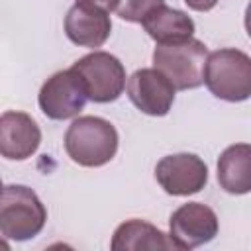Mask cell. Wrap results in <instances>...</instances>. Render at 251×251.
Returning <instances> with one entry per match:
<instances>
[{
	"mask_svg": "<svg viewBox=\"0 0 251 251\" xmlns=\"http://www.w3.org/2000/svg\"><path fill=\"white\" fill-rule=\"evenodd\" d=\"M116 127L98 116H80L73 120L65 133V151L80 167H102L118 151Z\"/></svg>",
	"mask_w": 251,
	"mask_h": 251,
	"instance_id": "1",
	"label": "cell"
},
{
	"mask_svg": "<svg viewBox=\"0 0 251 251\" xmlns=\"http://www.w3.org/2000/svg\"><path fill=\"white\" fill-rule=\"evenodd\" d=\"M204 84L220 100H247L251 96V57L233 47L208 53L204 65Z\"/></svg>",
	"mask_w": 251,
	"mask_h": 251,
	"instance_id": "2",
	"label": "cell"
},
{
	"mask_svg": "<svg viewBox=\"0 0 251 251\" xmlns=\"http://www.w3.org/2000/svg\"><path fill=\"white\" fill-rule=\"evenodd\" d=\"M47 222V210L39 196L24 184L4 186L0 192V233L14 241L35 237Z\"/></svg>",
	"mask_w": 251,
	"mask_h": 251,
	"instance_id": "3",
	"label": "cell"
},
{
	"mask_svg": "<svg viewBox=\"0 0 251 251\" xmlns=\"http://www.w3.org/2000/svg\"><path fill=\"white\" fill-rule=\"evenodd\" d=\"M208 47L194 37L175 43H157L153 67L163 73L175 90H190L204 84V65Z\"/></svg>",
	"mask_w": 251,
	"mask_h": 251,
	"instance_id": "4",
	"label": "cell"
},
{
	"mask_svg": "<svg viewBox=\"0 0 251 251\" xmlns=\"http://www.w3.org/2000/svg\"><path fill=\"white\" fill-rule=\"evenodd\" d=\"M84 82L88 100L108 104L122 96L126 88V69L118 57L106 51H92L73 63Z\"/></svg>",
	"mask_w": 251,
	"mask_h": 251,
	"instance_id": "5",
	"label": "cell"
},
{
	"mask_svg": "<svg viewBox=\"0 0 251 251\" xmlns=\"http://www.w3.org/2000/svg\"><path fill=\"white\" fill-rule=\"evenodd\" d=\"M86 88L78 73L71 67L51 75L37 96L41 112L51 120H71L76 118L86 104Z\"/></svg>",
	"mask_w": 251,
	"mask_h": 251,
	"instance_id": "6",
	"label": "cell"
},
{
	"mask_svg": "<svg viewBox=\"0 0 251 251\" xmlns=\"http://www.w3.org/2000/svg\"><path fill=\"white\" fill-rule=\"evenodd\" d=\"M220 224L216 212L202 202L178 206L169 220V237L176 249H194L210 243L218 235Z\"/></svg>",
	"mask_w": 251,
	"mask_h": 251,
	"instance_id": "7",
	"label": "cell"
},
{
	"mask_svg": "<svg viewBox=\"0 0 251 251\" xmlns=\"http://www.w3.org/2000/svg\"><path fill=\"white\" fill-rule=\"evenodd\" d=\"M155 178L171 196H190L208 182V167L194 153H175L163 157L155 167Z\"/></svg>",
	"mask_w": 251,
	"mask_h": 251,
	"instance_id": "8",
	"label": "cell"
},
{
	"mask_svg": "<svg viewBox=\"0 0 251 251\" xmlns=\"http://www.w3.org/2000/svg\"><path fill=\"white\" fill-rule=\"evenodd\" d=\"M126 92L139 112L147 116H167L173 108L176 90L169 78L153 67L135 71L126 82Z\"/></svg>",
	"mask_w": 251,
	"mask_h": 251,
	"instance_id": "9",
	"label": "cell"
},
{
	"mask_svg": "<svg viewBox=\"0 0 251 251\" xmlns=\"http://www.w3.org/2000/svg\"><path fill=\"white\" fill-rule=\"evenodd\" d=\"M41 143L37 122L25 112H4L0 116V157L10 161L29 159Z\"/></svg>",
	"mask_w": 251,
	"mask_h": 251,
	"instance_id": "10",
	"label": "cell"
},
{
	"mask_svg": "<svg viewBox=\"0 0 251 251\" xmlns=\"http://www.w3.org/2000/svg\"><path fill=\"white\" fill-rule=\"evenodd\" d=\"M65 33L78 47H102L112 33L110 14L98 8L75 4L65 16Z\"/></svg>",
	"mask_w": 251,
	"mask_h": 251,
	"instance_id": "11",
	"label": "cell"
},
{
	"mask_svg": "<svg viewBox=\"0 0 251 251\" xmlns=\"http://www.w3.org/2000/svg\"><path fill=\"white\" fill-rule=\"evenodd\" d=\"M143 29L157 43H175L184 41L194 35V22L182 10L171 8L167 4H159L153 8L141 22Z\"/></svg>",
	"mask_w": 251,
	"mask_h": 251,
	"instance_id": "12",
	"label": "cell"
},
{
	"mask_svg": "<svg viewBox=\"0 0 251 251\" xmlns=\"http://www.w3.org/2000/svg\"><path fill=\"white\" fill-rule=\"evenodd\" d=\"M110 247L114 251H141V249H176L173 239L145 220H127L120 224L112 235Z\"/></svg>",
	"mask_w": 251,
	"mask_h": 251,
	"instance_id": "13",
	"label": "cell"
},
{
	"mask_svg": "<svg viewBox=\"0 0 251 251\" xmlns=\"http://www.w3.org/2000/svg\"><path fill=\"white\" fill-rule=\"evenodd\" d=\"M218 182L229 194L251 190V145L235 143L224 149L218 159Z\"/></svg>",
	"mask_w": 251,
	"mask_h": 251,
	"instance_id": "14",
	"label": "cell"
},
{
	"mask_svg": "<svg viewBox=\"0 0 251 251\" xmlns=\"http://www.w3.org/2000/svg\"><path fill=\"white\" fill-rule=\"evenodd\" d=\"M165 4V0H120L116 14L126 22H141L153 8Z\"/></svg>",
	"mask_w": 251,
	"mask_h": 251,
	"instance_id": "15",
	"label": "cell"
},
{
	"mask_svg": "<svg viewBox=\"0 0 251 251\" xmlns=\"http://www.w3.org/2000/svg\"><path fill=\"white\" fill-rule=\"evenodd\" d=\"M76 4H82V6H90V8H98L102 12H114L120 4V0H76Z\"/></svg>",
	"mask_w": 251,
	"mask_h": 251,
	"instance_id": "16",
	"label": "cell"
},
{
	"mask_svg": "<svg viewBox=\"0 0 251 251\" xmlns=\"http://www.w3.org/2000/svg\"><path fill=\"white\" fill-rule=\"evenodd\" d=\"M184 2L190 10H196V12H208L218 4V0H184Z\"/></svg>",
	"mask_w": 251,
	"mask_h": 251,
	"instance_id": "17",
	"label": "cell"
},
{
	"mask_svg": "<svg viewBox=\"0 0 251 251\" xmlns=\"http://www.w3.org/2000/svg\"><path fill=\"white\" fill-rule=\"evenodd\" d=\"M0 249H4V251H8V249H10V245H8V241H4V239H0Z\"/></svg>",
	"mask_w": 251,
	"mask_h": 251,
	"instance_id": "18",
	"label": "cell"
},
{
	"mask_svg": "<svg viewBox=\"0 0 251 251\" xmlns=\"http://www.w3.org/2000/svg\"><path fill=\"white\" fill-rule=\"evenodd\" d=\"M2 188H4V186H2V178H0V192H2Z\"/></svg>",
	"mask_w": 251,
	"mask_h": 251,
	"instance_id": "19",
	"label": "cell"
}]
</instances>
